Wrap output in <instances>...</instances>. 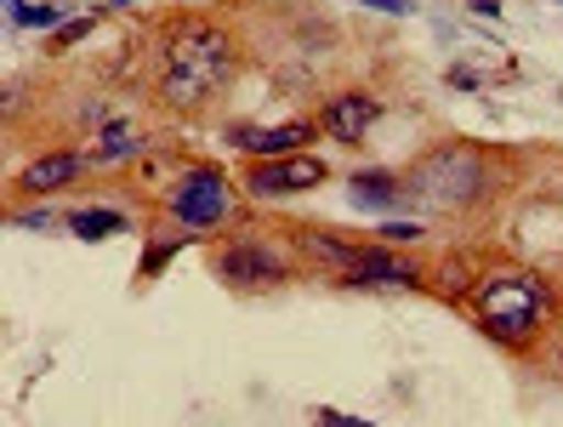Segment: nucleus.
I'll list each match as a JSON object with an SVG mask.
<instances>
[{
    "mask_svg": "<svg viewBox=\"0 0 563 427\" xmlns=\"http://www.w3.org/2000/svg\"><path fill=\"white\" fill-rule=\"evenodd\" d=\"M240 69V52L234 35L206 18H183L165 29L159 41V97L172 109H206L211 97L234 80Z\"/></svg>",
    "mask_w": 563,
    "mask_h": 427,
    "instance_id": "obj_1",
    "label": "nucleus"
},
{
    "mask_svg": "<svg viewBox=\"0 0 563 427\" xmlns=\"http://www.w3.org/2000/svg\"><path fill=\"white\" fill-rule=\"evenodd\" d=\"M547 308H552V291L541 274H495L478 291V325L495 342H512V348L541 331Z\"/></svg>",
    "mask_w": 563,
    "mask_h": 427,
    "instance_id": "obj_2",
    "label": "nucleus"
},
{
    "mask_svg": "<svg viewBox=\"0 0 563 427\" xmlns=\"http://www.w3.org/2000/svg\"><path fill=\"white\" fill-rule=\"evenodd\" d=\"M410 200H427V206H444V211H461L484 194V160L473 149H433L421 166L405 177Z\"/></svg>",
    "mask_w": 563,
    "mask_h": 427,
    "instance_id": "obj_3",
    "label": "nucleus"
},
{
    "mask_svg": "<svg viewBox=\"0 0 563 427\" xmlns=\"http://www.w3.org/2000/svg\"><path fill=\"white\" fill-rule=\"evenodd\" d=\"M165 211H172L183 228H217L228 211H234V188L217 166H194L172 194H165Z\"/></svg>",
    "mask_w": 563,
    "mask_h": 427,
    "instance_id": "obj_4",
    "label": "nucleus"
},
{
    "mask_svg": "<svg viewBox=\"0 0 563 427\" xmlns=\"http://www.w3.org/2000/svg\"><path fill=\"white\" fill-rule=\"evenodd\" d=\"M296 269V256L274 240H234L222 251V280H234L245 291H262V285H285Z\"/></svg>",
    "mask_w": 563,
    "mask_h": 427,
    "instance_id": "obj_5",
    "label": "nucleus"
},
{
    "mask_svg": "<svg viewBox=\"0 0 563 427\" xmlns=\"http://www.w3.org/2000/svg\"><path fill=\"white\" fill-rule=\"evenodd\" d=\"M376 120H382V103H376L371 91H336L324 103V120L319 125L330 131V138H342V143H364Z\"/></svg>",
    "mask_w": 563,
    "mask_h": 427,
    "instance_id": "obj_6",
    "label": "nucleus"
},
{
    "mask_svg": "<svg viewBox=\"0 0 563 427\" xmlns=\"http://www.w3.org/2000/svg\"><path fill=\"white\" fill-rule=\"evenodd\" d=\"M251 194H296V188H313L324 183V166L313 154H296V160H268V166H251Z\"/></svg>",
    "mask_w": 563,
    "mask_h": 427,
    "instance_id": "obj_7",
    "label": "nucleus"
},
{
    "mask_svg": "<svg viewBox=\"0 0 563 427\" xmlns=\"http://www.w3.org/2000/svg\"><path fill=\"white\" fill-rule=\"evenodd\" d=\"M342 285H421V274L416 269H405V262L399 256H387V251H364L358 262H353V269H342Z\"/></svg>",
    "mask_w": 563,
    "mask_h": 427,
    "instance_id": "obj_8",
    "label": "nucleus"
},
{
    "mask_svg": "<svg viewBox=\"0 0 563 427\" xmlns=\"http://www.w3.org/2000/svg\"><path fill=\"white\" fill-rule=\"evenodd\" d=\"M313 138V125L308 120H296V125H274V131H234V143L245 154H285V149H308Z\"/></svg>",
    "mask_w": 563,
    "mask_h": 427,
    "instance_id": "obj_9",
    "label": "nucleus"
},
{
    "mask_svg": "<svg viewBox=\"0 0 563 427\" xmlns=\"http://www.w3.org/2000/svg\"><path fill=\"white\" fill-rule=\"evenodd\" d=\"M75 172H80V154H46V160H35V166H23L18 188L23 194H52L63 183H75Z\"/></svg>",
    "mask_w": 563,
    "mask_h": 427,
    "instance_id": "obj_10",
    "label": "nucleus"
},
{
    "mask_svg": "<svg viewBox=\"0 0 563 427\" xmlns=\"http://www.w3.org/2000/svg\"><path fill=\"white\" fill-rule=\"evenodd\" d=\"M347 194H353L358 206L382 211V206H393V194H399V177H387V172H358V177L347 183Z\"/></svg>",
    "mask_w": 563,
    "mask_h": 427,
    "instance_id": "obj_11",
    "label": "nucleus"
},
{
    "mask_svg": "<svg viewBox=\"0 0 563 427\" xmlns=\"http://www.w3.org/2000/svg\"><path fill=\"white\" fill-rule=\"evenodd\" d=\"M308 251L313 256H324V262H336V269H353V262L364 256V251H371V245H358V240H336V234H308Z\"/></svg>",
    "mask_w": 563,
    "mask_h": 427,
    "instance_id": "obj_12",
    "label": "nucleus"
},
{
    "mask_svg": "<svg viewBox=\"0 0 563 427\" xmlns=\"http://www.w3.org/2000/svg\"><path fill=\"white\" fill-rule=\"evenodd\" d=\"M69 228H75L80 240H97V234H120L125 217H120V211H75V217H69Z\"/></svg>",
    "mask_w": 563,
    "mask_h": 427,
    "instance_id": "obj_13",
    "label": "nucleus"
},
{
    "mask_svg": "<svg viewBox=\"0 0 563 427\" xmlns=\"http://www.w3.org/2000/svg\"><path fill=\"white\" fill-rule=\"evenodd\" d=\"M137 149H143V138H137V131H109V138L97 143V154H91V160H103V166H114V160H131Z\"/></svg>",
    "mask_w": 563,
    "mask_h": 427,
    "instance_id": "obj_14",
    "label": "nucleus"
},
{
    "mask_svg": "<svg viewBox=\"0 0 563 427\" xmlns=\"http://www.w3.org/2000/svg\"><path fill=\"white\" fill-rule=\"evenodd\" d=\"M12 23H18V29H52L57 12H52V7H23V0H12Z\"/></svg>",
    "mask_w": 563,
    "mask_h": 427,
    "instance_id": "obj_15",
    "label": "nucleus"
},
{
    "mask_svg": "<svg viewBox=\"0 0 563 427\" xmlns=\"http://www.w3.org/2000/svg\"><path fill=\"white\" fill-rule=\"evenodd\" d=\"M165 256H172V240H154V251L143 256V274H154V269H159V262H165Z\"/></svg>",
    "mask_w": 563,
    "mask_h": 427,
    "instance_id": "obj_16",
    "label": "nucleus"
},
{
    "mask_svg": "<svg viewBox=\"0 0 563 427\" xmlns=\"http://www.w3.org/2000/svg\"><path fill=\"white\" fill-rule=\"evenodd\" d=\"M416 234H421L416 222H387V240H416Z\"/></svg>",
    "mask_w": 563,
    "mask_h": 427,
    "instance_id": "obj_17",
    "label": "nucleus"
},
{
    "mask_svg": "<svg viewBox=\"0 0 563 427\" xmlns=\"http://www.w3.org/2000/svg\"><path fill=\"white\" fill-rule=\"evenodd\" d=\"M371 7H382V12H410V0H371Z\"/></svg>",
    "mask_w": 563,
    "mask_h": 427,
    "instance_id": "obj_18",
    "label": "nucleus"
}]
</instances>
